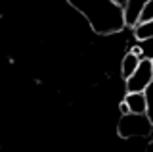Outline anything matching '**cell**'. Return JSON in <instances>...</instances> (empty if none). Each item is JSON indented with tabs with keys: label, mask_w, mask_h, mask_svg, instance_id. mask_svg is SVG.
<instances>
[{
	"label": "cell",
	"mask_w": 153,
	"mask_h": 152,
	"mask_svg": "<svg viewBox=\"0 0 153 152\" xmlns=\"http://www.w3.org/2000/svg\"><path fill=\"white\" fill-rule=\"evenodd\" d=\"M79 10L98 35H115L126 27L124 6L115 0H67Z\"/></svg>",
	"instance_id": "6da1fadb"
},
{
	"label": "cell",
	"mask_w": 153,
	"mask_h": 152,
	"mask_svg": "<svg viewBox=\"0 0 153 152\" xmlns=\"http://www.w3.org/2000/svg\"><path fill=\"white\" fill-rule=\"evenodd\" d=\"M117 133L121 135V139H134V137H151L153 133V123L147 114H123L119 120Z\"/></svg>",
	"instance_id": "7a4b0ae2"
},
{
	"label": "cell",
	"mask_w": 153,
	"mask_h": 152,
	"mask_svg": "<svg viewBox=\"0 0 153 152\" xmlns=\"http://www.w3.org/2000/svg\"><path fill=\"white\" fill-rule=\"evenodd\" d=\"M153 81V64L149 58H142L136 71L126 79V93H143Z\"/></svg>",
	"instance_id": "3957f363"
},
{
	"label": "cell",
	"mask_w": 153,
	"mask_h": 152,
	"mask_svg": "<svg viewBox=\"0 0 153 152\" xmlns=\"http://www.w3.org/2000/svg\"><path fill=\"white\" fill-rule=\"evenodd\" d=\"M149 0H128V4L124 6V14H126V27H134L140 21V16L146 8V4Z\"/></svg>",
	"instance_id": "277c9868"
},
{
	"label": "cell",
	"mask_w": 153,
	"mask_h": 152,
	"mask_svg": "<svg viewBox=\"0 0 153 152\" xmlns=\"http://www.w3.org/2000/svg\"><path fill=\"white\" fill-rule=\"evenodd\" d=\"M130 112H136V114H146L147 112V96L146 93H126L124 96Z\"/></svg>",
	"instance_id": "5b68a950"
},
{
	"label": "cell",
	"mask_w": 153,
	"mask_h": 152,
	"mask_svg": "<svg viewBox=\"0 0 153 152\" xmlns=\"http://www.w3.org/2000/svg\"><path fill=\"white\" fill-rule=\"evenodd\" d=\"M140 62H142V56H138L134 50H130L128 54H124V58L121 62V73H123V77L124 79L130 77L134 71H136V68L140 65Z\"/></svg>",
	"instance_id": "8992f818"
},
{
	"label": "cell",
	"mask_w": 153,
	"mask_h": 152,
	"mask_svg": "<svg viewBox=\"0 0 153 152\" xmlns=\"http://www.w3.org/2000/svg\"><path fill=\"white\" fill-rule=\"evenodd\" d=\"M132 29H134V37H136V41L149 39V37H153V17L147 20V21H138Z\"/></svg>",
	"instance_id": "52a82bcc"
},
{
	"label": "cell",
	"mask_w": 153,
	"mask_h": 152,
	"mask_svg": "<svg viewBox=\"0 0 153 152\" xmlns=\"http://www.w3.org/2000/svg\"><path fill=\"white\" fill-rule=\"evenodd\" d=\"M140 48H142V56H143V58L153 60V37L140 41Z\"/></svg>",
	"instance_id": "ba28073f"
},
{
	"label": "cell",
	"mask_w": 153,
	"mask_h": 152,
	"mask_svg": "<svg viewBox=\"0 0 153 152\" xmlns=\"http://www.w3.org/2000/svg\"><path fill=\"white\" fill-rule=\"evenodd\" d=\"M146 96H147V116H149V120H151V123H153V81L149 83V87L146 89Z\"/></svg>",
	"instance_id": "9c48e42d"
},
{
	"label": "cell",
	"mask_w": 153,
	"mask_h": 152,
	"mask_svg": "<svg viewBox=\"0 0 153 152\" xmlns=\"http://www.w3.org/2000/svg\"><path fill=\"white\" fill-rule=\"evenodd\" d=\"M153 17V0H149V2L146 4V8H143L142 16H140V21H147Z\"/></svg>",
	"instance_id": "30bf717a"
},
{
	"label": "cell",
	"mask_w": 153,
	"mask_h": 152,
	"mask_svg": "<svg viewBox=\"0 0 153 152\" xmlns=\"http://www.w3.org/2000/svg\"><path fill=\"white\" fill-rule=\"evenodd\" d=\"M119 110H121V116H123V114H130V108H128L126 100H123V102H121V106H119Z\"/></svg>",
	"instance_id": "8fae6325"
},
{
	"label": "cell",
	"mask_w": 153,
	"mask_h": 152,
	"mask_svg": "<svg viewBox=\"0 0 153 152\" xmlns=\"http://www.w3.org/2000/svg\"><path fill=\"white\" fill-rule=\"evenodd\" d=\"M115 2H117V4H121V6H126V4H128V0H115Z\"/></svg>",
	"instance_id": "7c38bea8"
},
{
	"label": "cell",
	"mask_w": 153,
	"mask_h": 152,
	"mask_svg": "<svg viewBox=\"0 0 153 152\" xmlns=\"http://www.w3.org/2000/svg\"><path fill=\"white\" fill-rule=\"evenodd\" d=\"M147 148H149V150L153 148V139H149V142H147Z\"/></svg>",
	"instance_id": "4fadbf2b"
},
{
	"label": "cell",
	"mask_w": 153,
	"mask_h": 152,
	"mask_svg": "<svg viewBox=\"0 0 153 152\" xmlns=\"http://www.w3.org/2000/svg\"><path fill=\"white\" fill-rule=\"evenodd\" d=\"M151 64H153V60H151Z\"/></svg>",
	"instance_id": "5bb4252c"
}]
</instances>
